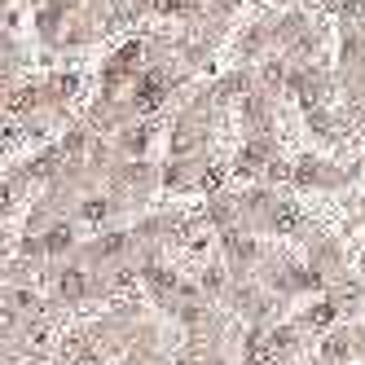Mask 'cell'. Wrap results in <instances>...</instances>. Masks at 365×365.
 Listing matches in <instances>:
<instances>
[{"label":"cell","instance_id":"2","mask_svg":"<svg viewBox=\"0 0 365 365\" xmlns=\"http://www.w3.org/2000/svg\"><path fill=\"white\" fill-rule=\"evenodd\" d=\"M9 212H14V180L0 185V216H9Z\"/></svg>","mask_w":365,"mask_h":365},{"label":"cell","instance_id":"1","mask_svg":"<svg viewBox=\"0 0 365 365\" xmlns=\"http://www.w3.org/2000/svg\"><path fill=\"white\" fill-rule=\"evenodd\" d=\"M348 352H352V339L348 334H326L322 339V361L330 365V361H348Z\"/></svg>","mask_w":365,"mask_h":365}]
</instances>
